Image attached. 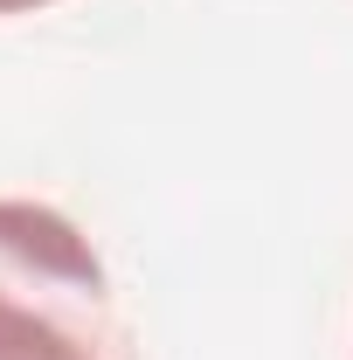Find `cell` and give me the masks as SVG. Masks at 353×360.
Listing matches in <instances>:
<instances>
[{
	"instance_id": "1",
	"label": "cell",
	"mask_w": 353,
	"mask_h": 360,
	"mask_svg": "<svg viewBox=\"0 0 353 360\" xmlns=\"http://www.w3.org/2000/svg\"><path fill=\"white\" fill-rule=\"evenodd\" d=\"M0 360H139L90 236L21 194H0Z\"/></svg>"
},
{
	"instance_id": "2",
	"label": "cell",
	"mask_w": 353,
	"mask_h": 360,
	"mask_svg": "<svg viewBox=\"0 0 353 360\" xmlns=\"http://www.w3.org/2000/svg\"><path fill=\"white\" fill-rule=\"evenodd\" d=\"M35 7H49V0H0V14H35Z\"/></svg>"
}]
</instances>
